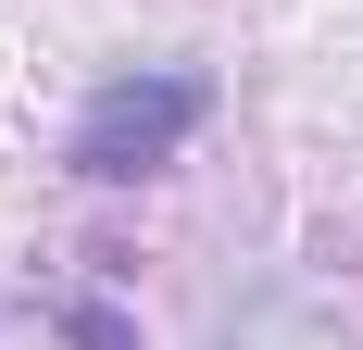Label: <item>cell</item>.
Instances as JSON below:
<instances>
[{"instance_id":"1","label":"cell","mask_w":363,"mask_h":350,"mask_svg":"<svg viewBox=\"0 0 363 350\" xmlns=\"http://www.w3.org/2000/svg\"><path fill=\"white\" fill-rule=\"evenodd\" d=\"M201 113H213V88L176 63H150V75H113L101 101L75 113V175H101V188H125V175H163L188 138H201Z\"/></svg>"},{"instance_id":"2","label":"cell","mask_w":363,"mask_h":350,"mask_svg":"<svg viewBox=\"0 0 363 350\" xmlns=\"http://www.w3.org/2000/svg\"><path fill=\"white\" fill-rule=\"evenodd\" d=\"M225 350H363L338 313H313L301 288H251L238 313H225Z\"/></svg>"},{"instance_id":"3","label":"cell","mask_w":363,"mask_h":350,"mask_svg":"<svg viewBox=\"0 0 363 350\" xmlns=\"http://www.w3.org/2000/svg\"><path fill=\"white\" fill-rule=\"evenodd\" d=\"M63 325H75V350H138V338H125V325H113V313H101V300H75V313H63Z\"/></svg>"}]
</instances>
